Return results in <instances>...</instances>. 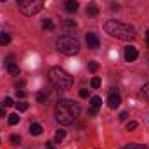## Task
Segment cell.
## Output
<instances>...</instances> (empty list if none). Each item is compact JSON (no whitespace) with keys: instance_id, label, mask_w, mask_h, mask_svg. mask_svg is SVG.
Masks as SVG:
<instances>
[{"instance_id":"23","label":"cell","mask_w":149,"mask_h":149,"mask_svg":"<svg viewBox=\"0 0 149 149\" xmlns=\"http://www.w3.org/2000/svg\"><path fill=\"white\" fill-rule=\"evenodd\" d=\"M10 142H12L14 146H19V144H21V137H19V135H10Z\"/></svg>"},{"instance_id":"30","label":"cell","mask_w":149,"mask_h":149,"mask_svg":"<svg viewBox=\"0 0 149 149\" xmlns=\"http://www.w3.org/2000/svg\"><path fill=\"white\" fill-rule=\"evenodd\" d=\"M88 113H90L92 116H95V114H97V108H90V109H88Z\"/></svg>"},{"instance_id":"32","label":"cell","mask_w":149,"mask_h":149,"mask_svg":"<svg viewBox=\"0 0 149 149\" xmlns=\"http://www.w3.org/2000/svg\"><path fill=\"white\" fill-rule=\"evenodd\" d=\"M17 97H24V92L23 90H17Z\"/></svg>"},{"instance_id":"24","label":"cell","mask_w":149,"mask_h":149,"mask_svg":"<svg viewBox=\"0 0 149 149\" xmlns=\"http://www.w3.org/2000/svg\"><path fill=\"white\" fill-rule=\"evenodd\" d=\"M16 108H17V111H26V109H28V104H26V102H17Z\"/></svg>"},{"instance_id":"36","label":"cell","mask_w":149,"mask_h":149,"mask_svg":"<svg viewBox=\"0 0 149 149\" xmlns=\"http://www.w3.org/2000/svg\"><path fill=\"white\" fill-rule=\"evenodd\" d=\"M0 2H5V0H0Z\"/></svg>"},{"instance_id":"28","label":"cell","mask_w":149,"mask_h":149,"mask_svg":"<svg viewBox=\"0 0 149 149\" xmlns=\"http://www.w3.org/2000/svg\"><path fill=\"white\" fill-rule=\"evenodd\" d=\"M80 97H88V90L87 88H81L80 90Z\"/></svg>"},{"instance_id":"1","label":"cell","mask_w":149,"mask_h":149,"mask_svg":"<svg viewBox=\"0 0 149 149\" xmlns=\"http://www.w3.org/2000/svg\"><path fill=\"white\" fill-rule=\"evenodd\" d=\"M80 104L71 99H61L56 106V121L59 125H71L80 116Z\"/></svg>"},{"instance_id":"5","label":"cell","mask_w":149,"mask_h":149,"mask_svg":"<svg viewBox=\"0 0 149 149\" xmlns=\"http://www.w3.org/2000/svg\"><path fill=\"white\" fill-rule=\"evenodd\" d=\"M43 9V0H26L21 5V10L24 16H35Z\"/></svg>"},{"instance_id":"19","label":"cell","mask_w":149,"mask_h":149,"mask_svg":"<svg viewBox=\"0 0 149 149\" xmlns=\"http://www.w3.org/2000/svg\"><path fill=\"white\" fill-rule=\"evenodd\" d=\"M42 26H43L45 30H52V28H54V23H52V19H43V21H42Z\"/></svg>"},{"instance_id":"10","label":"cell","mask_w":149,"mask_h":149,"mask_svg":"<svg viewBox=\"0 0 149 149\" xmlns=\"http://www.w3.org/2000/svg\"><path fill=\"white\" fill-rule=\"evenodd\" d=\"M139 97L144 99V101H149V81L142 85V88L139 90Z\"/></svg>"},{"instance_id":"18","label":"cell","mask_w":149,"mask_h":149,"mask_svg":"<svg viewBox=\"0 0 149 149\" xmlns=\"http://www.w3.org/2000/svg\"><path fill=\"white\" fill-rule=\"evenodd\" d=\"M64 137H66V130H63V128H61V130H57V132H56V142H61Z\"/></svg>"},{"instance_id":"4","label":"cell","mask_w":149,"mask_h":149,"mask_svg":"<svg viewBox=\"0 0 149 149\" xmlns=\"http://www.w3.org/2000/svg\"><path fill=\"white\" fill-rule=\"evenodd\" d=\"M57 49L66 56H74L80 52V42L78 38L71 37V35H64V37L57 38Z\"/></svg>"},{"instance_id":"26","label":"cell","mask_w":149,"mask_h":149,"mask_svg":"<svg viewBox=\"0 0 149 149\" xmlns=\"http://www.w3.org/2000/svg\"><path fill=\"white\" fill-rule=\"evenodd\" d=\"M125 149H146V146H142V144H128Z\"/></svg>"},{"instance_id":"22","label":"cell","mask_w":149,"mask_h":149,"mask_svg":"<svg viewBox=\"0 0 149 149\" xmlns=\"http://www.w3.org/2000/svg\"><path fill=\"white\" fill-rule=\"evenodd\" d=\"M88 70H90L92 73H95V71L99 70V64H97L95 61H92V63H88Z\"/></svg>"},{"instance_id":"33","label":"cell","mask_w":149,"mask_h":149,"mask_svg":"<svg viewBox=\"0 0 149 149\" xmlns=\"http://www.w3.org/2000/svg\"><path fill=\"white\" fill-rule=\"evenodd\" d=\"M16 2H17V5H23V3H24L26 0H16Z\"/></svg>"},{"instance_id":"11","label":"cell","mask_w":149,"mask_h":149,"mask_svg":"<svg viewBox=\"0 0 149 149\" xmlns=\"http://www.w3.org/2000/svg\"><path fill=\"white\" fill-rule=\"evenodd\" d=\"M42 132H43L42 125H38V123H31L30 125V134L31 135H42Z\"/></svg>"},{"instance_id":"15","label":"cell","mask_w":149,"mask_h":149,"mask_svg":"<svg viewBox=\"0 0 149 149\" xmlns=\"http://www.w3.org/2000/svg\"><path fill=\"white\" fill-rule=\"evenodd\" d=\"M7 121H9V125H17V123H19V116H17L16 113H12V114H9Z\"/></svg>"},{"instance_id":"7","label":"cell","mask_w":149,"mask_h":149,"mask_svg":"<svg viewBox=\"0 0 149 149\" xmlns=\"http://www.w3.org/2000/svg\"><path fill=\"white\" fill-rule=\"evenodd\" d=\"M85 40H87V45H88L90 49H97V47L101 45V40H99V37H97L95 33H87Z\"/></svg>"},{"instance_id":"16","label":"cell","mask_w":149,"mask_h":149,"mask_svg":"<svg viewBox=\"0 0 149 149\" xmlns=\"http://www.w3.org/2000/svg\"><path fill=\"white\" fill-rule=\"evenodd\" d=\"M7 70H9V73H10V74H14V76H16V74H19V68H17V66H16L14 63L7 64Z\"/></svg>"},{"instance_id":"6","label":"cell","mask_w":149,"mask_h":149,"mask_svg":"<svg viewBox=\"0 0 149 149\" xmlns=\"http://www.w3.org/2000/svg\"><path fill=\"white\" fill-rule=\"evenodd\" d=\"M137 57H139V50H137L135 47H132V45L125 47V61H128V63H134Z\"/></svg>"},{"instance_id":"27","label":"cell","mask_w":149,"mask_h":149,"mask_svg":"<svg viewBox=\"0 0 149 149\" xmlns=\"http://www.w3.org/2000/svg\"><path fill=\"white\" fill-rule=\"evenodd\" d=\"M137 128V121H128L127 123V130H135Z\"/></svg>"},{"instance_id":"12","label":"cell","mask_w":149,"mask_h":149,"mask_svg":"<svg viewBox=\"0 0 149 149\" xmlns=\"http://www.w3.org/2000/svg\"><path fill=\"white\" fill-rule=\"evenodd\" d=\"M10 43V35L9 33H0V45H9Z\"/></svg>"},{"instance_id":"17","label":"cell","mask_w":149,"mask_h":149,"mask_svg":"<svg viewBox=\"0 0 149 149\" xmlns=\"http://www.w3.org/2000/svg\"><path fill=\"white\" fill-rule=\"evenodd\" d=\"M74 26H76V23H74L73 19H66V21L63 23V28H64V30H71Z\"/></svg>"},{"instance_id":"20","label":"cell","mask_w":149,"mask_h":149,"mask_svg":"<svg viewBox=\"0 0 149 149\" xmlns=\"http://www.w3.org/2000/svg\"><path fill=\"white\" fill-rule=\"evenodd\" d=\"M90 87H92V88H99V87H101V78L94 76V78L90 80Z\"/></svg>"},{"instance_id":"14","label":"cell","mask_w":149,"mask_h":149,"mask_svg":"<svg viewBox=\"0 0 149 149\" xmlns=\"http://www.w3.org/2000/svg\"><path fill=\"white\" fill-rule=\"evenodd\" d=\"M90 104H92V108H99L102 104V99L97 97V95H94V97H90Z\"/></svg>"},{"instance_id":"29","label":"cell","mask_w":149,"mask_h":149,"mask_svg":"<svg viewBox=\"0 0 149 149\" xmlns=\"http://www.w3.org/2000/svg\"><path fill=\"white\" fill-rule=\"evenodd\" d=\"M118 118H120L121 121H125V120H127V113H125V111H123V113H120V116H118Z\"/></svg>"},{"instance_id":"31","label":"cell","mask_w":149,"mask_h":149,"mask_svg":"<svg viewBox=\"0 0 149 149\" xmlns=\"http://www.w3.org/2000/svg\"><path fill=\"white\" fill-rule=\"evenodd\" d=\"M45 149H56V148H54V146H52L50 142H47V144H45Z\"/></svg>"},{"instance_id":"35","label":"cell","mask_w":149,"mask_h":149,"mask_svg":"<svg viewBox=\"0 0 149 149\" xmlns=\"http://www.w3.org/2000/svg\"><path fill=\"white\" fill-rule=\"evenodd\" d=\"M146 38H148V43H149V30L146 31Z\"/></svg>"},{"instance_id":"8","label":"cell","mask_w":149,"mask_h":149,"mask_svg":"<svg viewBox=\"0 0 149 149\" xmlns=\"http://www.w3.org/2000/svg\"><path fill=\"white\" fill-rule=\"evenodd\" d=\"M120 104H121V97H120L118 94L111 92V94H109V97H108V106H109L111 109H116Z\"/></svg>"},{"instance_id":"3","label":"cell","mask_w":149,"mask_h":149,"mask_svg":"<svg viewBox=\"0 0 149 149\" xmlns=\"http://www.w3.org/2000/svg\"><path fill=\"white\" fill-rule=\"evenodd\" d=\"M49 80L61 90H68L73 85V76L59 66H54L49 70Z\"/></svg>"},{"instance_id":"34","label":"cell","mask_w":149,"mask_h":149,"mask_svg":"<svg viewBox=\"0 0 149 149\" xmlns=\"http://www.w3.org/2000/svg\"><path fill=\"white\" fill-rule=\"evenodd\" d=\"M0 116H5V111H3L2 108H0Z\"/></svg>"},{"instance_id":"21","label":"cell","mask_w":149,"mask_h":149,"mask_svg":"<svg viewBox=\"0 0 149 149\" xmlns=\"http://www.w3.org/2000/svg\"><path fill=\"white\" fill-rule=\"evenodd\" d=\"M37 101L40 102V104H45V102H47V95H45L43 92H38L37 94Z\"/></svg>"},{"instance_id":"25","label":"cell","mask_w":149,"mask_h":149,"mask_svg":"<svg viewBox=\"0 0 149 149\" xmlns=\"http://www.w3.org/2000/svg\"><path fill=\"white\" fill-rule=\"evenodd\" d=\"M2 104H3V106H5V108H10V106H12V104H14V101H12V99H10V97H5V99H3V102H2Z\"/></svg>"},{"instance_id":"9","label":"cell","mask_w":149,"mask_h":149,"mask_svg":"<svg viewBox=\"0 0 149 149\" xmlns=\"http://www.w3.org/2000/svg\"><path fill=\"white\" fill-rule=\"evenodd\" d=\"M64 9H66V12H76L78 10V2L76 0H68L66 3H64Z\"/></svg>"},{"instance_id":"13","label":"cell","mask_w":149,"mask_h":149,"mask_svg":"<svg viewBox=\"0 0 149 149\" xmlns=\"http://www.w3.org/2000/svg\"><path fill=\"white\" fill-rule=\"evenodd\" d=\"M87 12H88L90 16H97V14H99V7H97V3H92V5H88Z\"/></svg>"},{"instance_id":"2","label":"cell","mask_w":149,"mask_h":149,"mask_svg":"<svg viewBox=\"0 0 149 149\" xmlns=\"http://www.w3.org/2000/svg\"><path fill=\"white\" fill-rule=\"evenodd\" d=\"M104 31L114 38H120V40H134L135 38V28L134 26L125 24V23L116 21V19H109L104 23Z\"/></svg>"}]
</instances>
